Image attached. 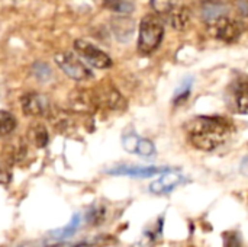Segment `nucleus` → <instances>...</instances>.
I'll list each match as a JSON object with an SVG mask.
<instances>
[{
	"mask_svg": "<svg viewBox=\"0 0 248 247\" xmlns=\"http://www.w3.org/2000/svg\"><path fill=\"white\" fill-rule=\"evenodd\" d=\"M232 125L222 116H196L186 124V132L193 147L214 151L231 135Z\"/></svg>",
	"mask_w": 248,
	"mask_h": 247,
	"instance_id": "nucleus-1",
	"label": "nucleus"
},
{
	"mask_svg": "<svg viewBox=\"0 0 248 247\" xmlns=\"http://www.w3.org/2000/svg\"><path fill=\"white\" fill-rule=\"evenodd\" d=\"M164 36V26L155 15H147L142 17L138 35V49L142 54H151L155 51Z\"/></svg>",
	"mask_w": 248,
	"mask_h": 247,
	"instance_id": "nucleus-2",
	"label": "nucleus"
},
{
	"mask_svg": "<svg viewBox=\"0 0 248 247\" xmlns=\"http://www.w3.org/2000/svg\"><path fill=\"white\" fill-rule=\"evenodd\" d=\"M55 64L61 68V71H64V74H67L68 77L74 79V80H87L90 77H93V73L90 71V68L73 52H58L54 57Z\"/></svg>",
	"mask_w": 248,
	"mask_h": 247,
	"instance_id": "nucleus-3",
	"label": "nucleus"
},
{
	"mask_svg": "<svg viewBox=\"0 0 248 247\" xmlns=\"http://www.w3.org/2000/svg\"><path fill=\"white\" fill-rule=\"evenodd\" d=\"M74 49L77 51L80 58H83L87 64H90L96 68H109L112 66L110 57L89 41L77 39L74 42Z\"/></svg>",
	"mask_w": 248,
	"mask_h": 247,
	"instance_id": "nucleus-4",
	"label": "nucleus"
},
{
	"mask_svg": "<svg viewBox=\"0 0 248 247\" xmlns=\"http://www.w3.org/2000/svg\"><path fill=\"white\" fill-rule=\"evenodd\" d=\"M22 109L29 116H49L52 111V105L48 98L41 93H26L20 99Z\"/></svg>",
	"mask_w": 248,
	"mask_h": 247,
	"instance_id": "nucleus-5",
	"label": "nucleus"
},
{
	"mask_svg": "<svg viewBox=\"0 0 248 247\" xmlns=\"http://www.w3.org/2000/svg\"><path fill=\"white\" fill-rule=\"evenodd\" d=\"M185 182H186V178L183 175L174 170H167L161 173V176L150 185V191L155 195H166V194L173 192L176 188H179Z\"/></svg>",
	"mask_w": 248,
	"mask_h": 247,
	"instance_id": "nucleus-6",
	"label": "nucleus"
},
{
	"mask_svg": "<svg viewBox=\"0 0 248 247\" xmlns=\"http://www.w3.org/2000/svg\"><path fill=\"white\" fill-rule=\"evenodd\" d=\"M214 25L215 29V36L224 42H234L240 38L241 35V26L237 20L222 16L219 17Z\"/></svg>",
	"mask_w": 248,
	"mask_h": 247,
	"instance_id": "nucleus-7",
	"label": "nucleus"
},
{
	"mask_svg": "<svg viewBox=\"0 0 248 247\" xmlns=\"http://www.w3.org/2000/svg\"><path fill=\"white\" fill-rule=\"evenodd\" d=\"M230 98H231V105L235 112L238 114H248V79L243 77L232 83L230 89Z\"/></svg>",
	"mask_w": 248,
	"mask_h": 247,
	"instance_id": "nucleus-8",
	"label": "nucleus"
},
{
	"mask_svg": "<svg viewBox=\"0 0 248 247\" xmlns=\"http://www.w3.org/2000/svg\"><path fill=\"white\" fill-rule=\"evenodd\" d=\"M170 169L167 167H155V166H121L116 169L109 170L110 175H122V176H131V178H151L161 175Z\"/></svg>",
	"mask_w": 248,
	"mask_h": 247,
	"instance_id": "nucleus-9",
	"label": "nucleus"
},
{
	"mask_svg": "<svg viewBox=\"0 0 248 247\" xmlns=\"http://www.w3.org/2000/svg\"><path fill=\"white\" fill-rule=\"evenodd\" d=\"M110 28H112V32H113L115 38L119 42H128V41H131V38L134 36V32H135V23H134V20L131 17H128V16H124V15H119V16L112 17Z\"/></svg>",
	"mask_w": 248,
	"mask_h": 247,
	"instance_id": "nucleus-10",
	"label": "nucleus"
},
{
	"mask_svg": "<svg viewBox=\"0 0 248 247\" xmlns=\"http://www.w3.org/2000/svg\"><path fill=\"white\" fill-rule=\"evenodd\" d=\"M167 16L171 28L176 31H185L190 23V10L186 6H174Z\"/></svg>",
	"mask_w": 248,
	"mask_h": 247,
	"instance_id": "nucleus-11",
	"label": "nucleus"
},
{
	"mask_svg": "<svg viewBox=\"0 0 248 247\" xmlns=\"http://www.w3.org/2000/svg\"><path fill=\"white\" fill-rule=\"evenodd\" d=\"M225 6L218 1H206L202 7V17L206 23L212 25L219 17L225 16Z\"/></svg>",
	"mask_w": 248,
	"mask_h": 247,
	"instance_id": "nucleus-12",
	"label": "nucleus"
},
{
	"mask_svg": "<svg viewBox=\"0 0 248 247\" xmlns=\"http://www.w3.org/2000/svg\"><path fill=\"white\" fill-rule=\"evenodd\" d=\"M103 6L119 15H126L134 10V3L131 0H105Z\"/></svg>",
	"mask_w": 248,
	"mask_h": 247,
	"instance_id": "nucleus-13",
	"label": "nucleus"
},
{
	"mask_svg": "<svg viewBox=\"0 0 248 247\" xmlns=\"http://www.w3.org/2000/svg\"><path fill=\"white\" fill-rule=\"evenodd\" d=\"M16 128V118L6 111H0V137L9 135Z\"/></svg>",
	"mask_w": 248,
	"mask_h": 247,
	"instance_id": "nucleus-14",
	"label": "nucleus"
},
{
	"mask_svg": "<svg viewBox=\"0 0 248 247\" xmlns=\"http://www.w3.org/2000/svg\"><path fill=\"white\" fill-rule=\"evenodd\" d=\"M105 217H106L105 207H102V205H93L87 211V214H86V221L89 224H92V226H97V224H100V223L105 221Z\"/></svg>",
	"mask_w": 248,
	"mask_h": 247,
	"instance_id": "nucleus-15",
	"label": "nucleus"
},
{
	"mask_svg": "<svg viewBox=\"0 0 248 247\" xmlns=\"http://www.w3.org/2000/svg\"><path fill=\"white\" fill-rule=\"evenodd\" d=\"M190 92H192V80L187 79L174 92V98H173L174 105H180V103L186 102L189 99V96H190Z\"/></svg>",
	"mask_w": 248,
	"mask_h": 247,
	"instance_id": "nucleus-16",
	"label": "nucleus"
},
{
	"mask_svg": "<svg viewBox=\"0 0 248 247\" xmlns=\"http://www.w3.org/2000/svg\"><path fill=\"white\" fill-rule=\"evenodd\" d=\"M78 226H80V215H77V214H76V215L71 218V221H70V224H68V226H65L62 230L54 231L52 234H54L55 237H58L60 240H62V239H67V237L73 236V234L77 231Z\"/></svg>",
	"mask_w": 248,
	"mask_h": 247,
	"instance_id": "nucleus-17",
	"label": "nucleus"
},
{
	"mask_svg": "<svg viewBox=\"0 0 248 247\" xmlns=\"http://www.w3.org/2000/svg\"><path fill=\"white\" fill-rule=\"evenodd\" d=\"M135 154H138L141 157H153L155 154V146L153 144V141H150L147 138H141Z\"/></svg>",
	"mask_w": 248,
	"mask_h": 247,
	"instance_id": "nucleus-18",
	"label": "nucleus"
},
{
	"mask_svg": "<svg viewBox=\"0 0 248 247\" xmlns=\"http://www.w3.org/2000/svg\"><path fill=\"white\" fill-rule=\"evenodd\" d=\"M140 140H141V137H138L135 132L125 134V135L122 137V147H124L128 153L135 154V153H137V147H138Z\"/></svg>",
	"mask_w": 248,
	"mask_h": 247,
	"instance_id": "nucleus-19",
	"label": "nucleus"
},
{
	"mask_svg": "<svg viewBox=\"0 0 248 247\" xmlns=\"http://www.w3.org/2000/svg\"><path fill=\"white\" fill-rule=\"evenodd\" d=\"M151 7L158 15H169L174 7L173 0H151Z\"/></svg>",
	"mask_w": 248,
	"mask_h": 247,
	"instance_id": "nucleus-20",
	"label": "nucleus"
},
{
	"mask_svg": "<svg viewBox=\"0 0 248 247\" xmlns=\"http://www.w3.org/2000/svg\"><path fill=\"white\" fill-rule=\"evenodd\" d=\"M51 68L48 67V64L45 63H36L33 66V76L39 80V82H48L51 79Z\"/></svg>",
	"mask_w": 248,
	"mask_h": 247,
	"instance_id": "nucleus-21",
	"label": "nucleus"
},
{
	"mask_svg": "<svg viewBox=\"0 0 248 247\" xmlns=\"http://www.w3.org/2000/svg\"><path fill=\"white\" fill-rule=\"evenodd\" d=\"M224 247H243L240 236L235 231H228L224 234Z\"/></svg>",
	"mask_w": 248,
	"mask_h": 247,
	"instance_id": "nucleus-22",
	"label": "nucleus"
},
{
	"mask_svg": "<svg viewBox=\"0 0 248 247\" xmlns=\"http://www.w3.org/2000/svg\"><path fill=\"white\" fill-rule=\"evenodd\" d=\"M33 132H35V144L38 147H45L46 143H48V134H46V131L42 127H38L36 130H33Z\"/></svg>",
	"mask_w": 248,
	"mask_h": 247,
	"instance_id": "nucleus-23",
	"label": "nucleus"
},
{
	"mask_svg": "<svg viewBox=\"0 0 248 247\" xmlns=\"http://www.w3.org/2000/svg\"><path fill=\"white\" fill-rule=\"evenodd\" d=\"M237 7H238L241 16L248 19V0H237Z\"/></svg>",
	"mask_w": 248,
	"mask_h": 247,
	"instance_id": "nucleus-24",
	"label": "nucleus"
},
{
	"mask_svg": "<svg viewBox=\"0 0 248 247\" xmlns=\"http://www.w3.org/2000/svg\"><path fill=\"white\" fill-rule=\"evenodd\" d=\"M240 172H241V175H244V176L248 178V156H246L243 159V162L240 165Z\"/></svg>",
	"mask_w": 248,
	"mask_h": 247,
	"instance_id": "nucleus-25",
	"label": "nucleus"
}]
</instances>
